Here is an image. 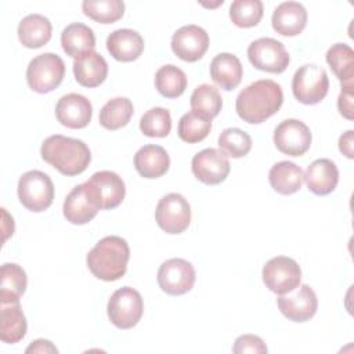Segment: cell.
<instances>
[{"label": "cell", "mask_w": 354, "mask_h": 354, "mask_svg": "<svg viewBox=\"0 0 354 354\" xmlns=\"http://www.w3.org/2000/svg\"><path fill=\"white\" fill-rule=\"evenodd\" d=\"M250 64L263 72L282 73L289 65V54L285 46L272 37H260L248 47Z\"/></svg>", "instance_id": "cell-9"}, {"label": "cell", "mask_w": 354, "mask_h": 354, "mask_svg": "<svg viewBox=\"0 0 354 354\" xmlns=\"http://www.w3.org/2000/svg\"><path fill=\"white\" fill-rule=\"evenodd\" d=\"M329 88L328 73L315 64L300 66L292 80V91L295 98L304 105H315L321 102Z\"/></svg>", "instance_id": "cell-6"}, {"label": "cell", "mask_w": 354, "mask_h": 354, "mask_svg": "<svg viewBox=\"0 0 354 354\" xmlns=\"http://www.w3.org/2000/svg\"><path fill=\"white\" fill-rule=\"evenodd\" d=\"M134 108L129 98L126 97H115L109 100L100 111V124L106 130H118L124 127L131 116Z\"/></svg>", "instance_id": "cell-31"}, {"label": "cell", "mask_w": 354, "mask_h": 354, "mask_svg": "<svg viewBox=\"0 0 354 354\" xmlns=\"http://www.w3.org/2000/svg\"><path fill=\"white\" fill-rule=\"evenodd\" d=\"M65 75L62 58L54 53H44L35 57L26 68V82L29 87L40 94L55 90Z\"/></svg>", "instance_id": "cell-5"}, {"label": "cell", "mask_w": 354, "mask_h": 354, "mask_svg": "<svg viewBox=\"0 0 354 354\" xmlns=\"http://www.w3.org/2000/svg\"><path fill=\"white\" fill-rule=\"evenodd\" d=\"M337 108L342 116L348 120H353V88H342L337 98Z\"/></svg>", "instance_id": "cell-40"}, {"label": "cell", "mask_w": 354, "mask_h": 354, "mask_svg": "<svg viewBox=\"0 0 354 354\" xmlns=\"http://www.w3.org/2000/svg\"><path fill=\"white\" fill-rule=\"evenodd\" d=\"M353 142H354V131L348 130L344 134L340 136L339 138V149L340 152L347 156L348 159L354 158V152H353Z\"/></svg>", "instance_id": "cell-41"}, {"label": "cell", "mask_w": 354, "mask_h": 354, "mask_svg": "<svg viewBox=\"0 0 354 354\" xmlns=\"http://www.w3.org/2000/svg\"><path fill=\"white\" fill-rule=\"evenodd\" d=\"M232 351L235 354L243 353H267V346L261 337L256 335H242L236 337Z\"/></svg>", "instance_id": "cell-39"}, {"label": "cell", "mask_w": 354, "mask_h": 354, "mask_svg": "<svg viewBox=\"0 0 354 354\" xmlns=\"http://www.w3.org/2000/svg\"><path fill=\"white\" fill-rule=\"evenodd\" d=\"M304 173L300 166L293 162L282 160L275 163L268 173L271 188L281 195H292L301 188Z\"/></svg>", "instance_id": "cell-26"}, {"label": "cell", "mask_w": 354, "mask_h": 354, "mask_svg": "<svg viewBox=\"0 0 354 354\" xmlns=\"http://www.w3.org/2000/svg\"><path fill=\"white\" fill-rule=\"evenodd\" d=\"M282 102L283 93L281 86L271 79H261L238 94L235 109L243 122L259 124L275 115Z\"/></svg>", "instance_id": "cell-1"}, {"label": "cell", "mask_w": 354, "mask_h": 354, "mask_svg": "<svg viewBox=\"0 0 354 354\" xmlns=\"http://www.w3.org/2000/svg\"><path fill=\"white\" fill-rule=\"evenodd\" d=\"M243 68L239 58L231 53H220L210 62V77L223 90L231 91L241 83Z\"/></svg>", "instance_id": "cell-23"}, {"label": "cell", "mask_w": 354, "mask_h": 354, "mask_svg": "<svg viewBox=\"0 0 354 354\" xmlns=\"http://www.w3.org/2000/svg\"><path fill=\"white\" fill-rule=\"evenodd\" d=\"M53 26L47 17L41 14H29L18 25V39L28 48H39L51 39Z\"/></svg>", "instance_id": "cell-25"}, {"label": "cell", "mask_w": 354, "mask_h": 354, "mask_svg": "<svg viewBox=\"0 0 354 354\" xmlns=\"http://www.w3.org/2000/svg\"><path fill=\"white\" fill-rule=\"evenodd\" d=\"M76 82L83 87H97L108 76V64L97 51L91 50L73 61Z\"/></svg>", "instance_id": "cell-21"}, {"label": "cell", "mask_w": 354, "mask_h": 354, "mask_svg": "<svg viewBox=\"0 0 354 354\" xmlns=\"http://www.w3.org/2000/svg\"><path fill=\"white\" fill-rule=\"evenodd\" d=\"M55 116L57 120L68 129H83L91 120L93 105L84 95L69 93L58 100Z\"/></svg>", "instance_id": "cell-17"}, {"label": "cell", "mask_w": 354, "mask_h": 354, "mask_svg": "<svg viewBox=\"0 0 354 354\" xmlns=\"http://www.w3.org/2000/svg\"><path fill=\"white\" fill-rule=\"evenodd\" d=\"M84 15L98 24H113L124 14L122 0H86L82 3Z\"/></svg>", "instance_id": "cell-35"}, {"label": "cell", "mask_w": 354, "mask_h": 354, "mask_svg": "<svg viewBox=\"0 0 354 354\" xmlns=\"http://www.w3.org/2000/svg\"><path fill=\"white\" fill-rule=\"evenodd\" d=\"M129 259L130 248L126 239L109 235L95 243L86 256V263L95 278L112 282L126 274Z\"/></svg>", "instance_id": "cell-3"}, {"label": "cell", "mask_w": 354, "mask_h": 354, "mask_svg": "<svg viewBox=\"0 0 354 354\" xmlns=\"http://www.w3.org/2000/svg\"><path fill=\"white\" fill-rule=\"evenodd\" d=\"M28 324L19 301L0 304V339L4 343L15 344L26 335Z\"/></svg>", "instance_id": "cell-24"}, {"label": "cell", "mask_w": 354, "mask_h": 354, "mask_svg": "<svg viewBox=\"0 0 354 354\" xmlns=\"http://www.w3.org/2000/svg\"><path fill=\"white\" fill-rule=\"evenodd\" d=\"M274 144L278 151L289 156L304 155L313 137L308 126L297 119H285L274 130Z\"/></svg>", "instance_id": "cell-12"}, {"label": "cell", "mask_w": 354, "mask_h": 354, "mask_svg": "<svg viewBox=\"0 0 354 354\" xmlns=\"http://www.w3.org/2000/svg\"><path fill=\"white\" fill-rule=\"evenodd\" d=\"M62 50L66 55L77 59L83 54L94 50L95 36L91 28L84 24L75 22L68 25L61 33Z\"/></svg>", "instance_id": "cell-27"}, {"label": "cell", "mask_w": 354, "mask_h": 354, "mask_svg": "<svg viewBox=\"0 0 354 354\" xmlns=\"http://www.w3.org/2000/svg\"><path fill=\"white\" fill-rule=\"evenodd\" d=\"M83 185L88 199L98 210L118 207L126 195L122 177L111 170L94 173Z\"/></svg>", "instance_id": "cell-4"}, {"label": "cell", "mask_w": 354, "mask_h": 354, "mask_svg": "<svg viewBox=\"0 0 354 354\" xmlns=\"http://www.w3.org/2000/svg\"><path fill=\"white\" fill-rule=\"evenodd\" d=\"M272 28L282 36H296L307 25V11L297 1H283L272 12Z\"/></svg>", "instance_id": "cell-18"}, {"label": "cell", "mask_w": 354, "mask_h": 354, "mask_svg": "<svg viewBox=\"0 0 354 354\" xmlns=\"http://www.w3.org/2000/svg\"><path fill=\"white\" fill-rule=\"evenodd\" d=\"M189 104L194 112L212 120L220 113L223 106V98L214 86L201 84L191 94Z\"/></svg>", "instance_id": "cell-33"}, {"label": "cell", "mask_w": 354, "mask_h": 354, "mask_svg": "<svg viewBox=\"0 0 354 354\" xmlns=\"http://www.w3.org/2000/svg\"><path fill=\"white\" fill-rule=\"evenodd\" d=\"M170 158L160 145H144L134 155V167L144 178H159L169 170Z\"/></svg>", "instance_id": "cell-22"}, {"label": "cell", "mask_w": 354, "mask_h": 354, "mask_svg": "<svg viewBox=\"0 0 354 354\" xmlns=\"http://www.w3.org/2000/svg\"><path fill=\"white\" fill-rule=\"evenodd\" d=\"M109 321L119 329H130L138 324L144 313V301L138 290L123 286L112 293L106 306Z\"/></svg>", "instance_id": "cell-8"}, {"label": "cell", "mask_w": 354, "mask_h": 354, "mask_svg": "<svg viewBox=\"0 0 354 354\" xmlns=\"http://www.w3.org/2000/svg\"><path fill=\"white\" fill-rule=\"evenodd\" d=\"M64 216L65 218L76 225L90 223L98 213V209L88 199L84 185H76L64 201Z\"/></svg>", "instance_id": "cell-28"}, {"label": "cell", "mask_w": 354, "mask_h": 354, "mask_svg": "<svg viewBox=\"0 0 354 354\" xmlns=\"http://www.w3.org/2000/svg\"><path fill=\"white\" fill-rule=\"evenodd\" d=\"M26 353H58L57 347L46 339H37L25 350Z\"/></svg>", "instance_id": "cell-42"}, {"label": "cell", "mask_w": 354, "mask_h": 354, "mask_svg": "<svg viewBox=\"0 0 354 354\" xmlns=\"http://www.w3.org/2000/svg\"><path fill=\"white\" fill-rule=\"evenodd\" d=\"M263 12L260 0H235L230 7V18L238 28L256 26L261 21Z\"/></svg>", "instance_id": "cell-37"}, {"label": "cell", "mask_w": 354, "mask_h": 354, "mask_svg": "<svg viewBox=\"0 0 354 354\" xmlns=\"http://www.w3.org/2000/svg\"><path fill=\"white\" fill-rule=\"evenodd\" d=\"M218 148L231 158H243L252 149V137L236 127H230L218 136Z\"/></svg>", "instance_id": "cell-36"}, {"label": "cell", "mask_w": 354, "mask_h": 354, "mask_svg": "<svg viewBox=\"0 0 354 354\" xmlns=\"http://www.w3.org/2000/svg\"><path fill=\"white\" fill-rule=\"evenodd\" d=\"M194 266L184 259H169L158 270L159 288L171 296L189 292L195 283Z\"/></svg>", "instance_id": "cell-13"}, {"label": "cell", "mask_w": 354, "mask_h": 354, "mask_svg": "<svg viewBox=\"0 0 354 354\" xmlns=\"http://www.w3.org/2000/svg\"><path fill=\"white\" fill-rule=\"evenodd\" d=\"M155 87L166 98H177L187 88V76L176 65H163L155 73Z\"/></svg>", "instance_id": "cell-32"}, {"label": "cell", "mask_w": 354, "mask_h": 354, "mask_svg": "<svg viewBox=\"0 0 354 354\" xmlns=\"http://www.w3.org/2000/svg\"><path fill=\"white\" fill-rule=\"evenodd\" d=\"M326 62L340 80L342 88L354 87V51L344 43H336L326 51Z\"/></svg>", "instance_id": "cell-29"}, {"label": "cell", "mask_w": 354, "mask_h": 354, "mask_svg": "<svg viewBox=\"0 0 354 354\" xmlns=\"http://www.w3.org/2000/svg\"><path fill=\"white\" fill-rule=\"evenodd\" d=\"M279 311L293 322H306L313 318L318 308V299L313 288L303 283L293 290L279 295L277 299Z\"/></svg>", "instance_id": "cell-14"}, {"label": "cell", "mask_w": 354, "mask_h": 354, "mask_svg": "<svg viewBox=\"0 0 354 354\" xmlns=\"http://www.w3.org/2000/svg\"><path fill=\"white\" fill-rule=\"evenodd\" d=\"M264 285L277 295H283L300 285L301 270L296 260L286 256L270 259L261 271Z\"/></svg>", "instance_id": "cell-10"}, {"label": "cell", "mask_w": 354, "mask_h": 354, "mask_svg": "<svg viewBox=\"0 0 354 354\" xmlns=\"http://www.w3.org/2000/svg\"><path fill=\"white\" fill-rule=\"evenodd\" d=\"M212 130V120L191 111L184 113L178 120L177 134L178 137L188 144L201 142L205 140Z\"/></svg>", "instance_id": "cell-34"}, {"label": "cell", "mask_w": 354, "mask_h": 354, "mask_svg": "<svg viewBox=\"0 0 354 354\" xmlns=\"http://www.w3.org/2000/svg\"><path fill=\"white\" fill-rule=\"evenodd\" d=\"M209 48V35L198 25H185L171 37L173 53L185 62H196Z\"/></svg>", "instance_id": "cell-16"}, {"label": "cell", "mask_w": 354, "mask_h": 354, "mask_svg": "<svg viewBox=\"0 0 354 354\" xmlns=\"http://www.w3.org/2000/svg\"><path fill=\"white\" fill-rule=\"evenodd\" d=\"M40 153L44 162L69 177L83 173L91 162V152L84 141L61 134L47 137Z\"/></svg>", "instance_id": "cell-2"}, {"label": "cell", "mask_w": 354, "mask_h": 354, "mask_svg": "<svg viewBox=\"0 0 354 354\" xmlns=\"http://www.w3.org/2000/svg\"><path fill=\"white\" fill-rule=\"evenodd\" d=\"M194 176L203 184L217 185L230 174V160L225 153L216 148H206L198 152L191 162Z\"/></svg>", "instance_id": "cell-15"}, {"label": "cell", "mask_w": 354, "mask_h": 354, "mask_svg": "<svg viewBox=\"0 0 354 354\" xmlns=\"http://www.w3.org/2000/svg\"><path fill=\"white\" fill-rule=\"evenodd\" d=\"M140 130L147 137H166L171 130V116L165 108L155 106L147 111L140 119Z\"/></svg>", "instance_id": "cell-38"}, {"label": "cell", "mask_w": 354, "mask_h": 354, "mask_svg": "<svg viewBox=\"0 0 354 354\" xmlns=\"http://www.w3.org/2000/svg\"><path fill=\"white\" fill-rule=\"evenodd\" d=\"M106 50L120 62L136 61L144 51V39L133 29H116L106 37Z\"/></svg>", "instance_id": "cell-19"}, {"label": "cell", "mask_w": 354, "mask_h": 354, "mask_svg": "<svg viewBox=\"0 0 354 354\" xmlns=\"http://www.w3.org/2000/svg\"><path fill=\"white\" fill-rule=\"evenodd\" d=\"M26 285V272L21 266L15 263L3 264L0 270V304L19 301Z\"/></svg>", "instance_id": "cell-30"}, {"label": "cell", "mask_w": 354, "mask_h": 354, "mask_svg": "<svg viewBox=\"0 0 354 354\" xmlns=\"http://www.w3.org/2000/svg\"><path fill=\"white\" fill-rule=\"evenodd\" d=\"M19 202L30 212H44L54 199V184L48 174L40 170L24 173L18 181Z\"/></svg>", "instance_id": "cell-7"}, {"label": "cell", "mask_w": 354, "mask_h": 354, "mask_svg": "<svg viewBox=\"0 0 354 354\" xmlns=\"http://www.w3.org/2000/svg\"><path fill=\"white\" fill-rule=\"evenodd\" d=\"M158 225L167 234H181L191 223V206L188 201L176 192L162 196L155 210Z\"/></svg>", "instance_id": "cell-11"}, {"label": "cell", "mask_w": 354, "mask_h": 354, "mask_svg": "<svg viewBox=\"0 0 354 354\" xmlns=\"http://www.w3.org/2000/svg\"><path fill=\"white\" fill-rule=\"evenodd\" d=\"M304 181L313 194L328 195L335 191L339 183L337 166L330 159H317L310 166H307Z\"/></svg>", "instance_id": "cell-20"}]
</instances>
